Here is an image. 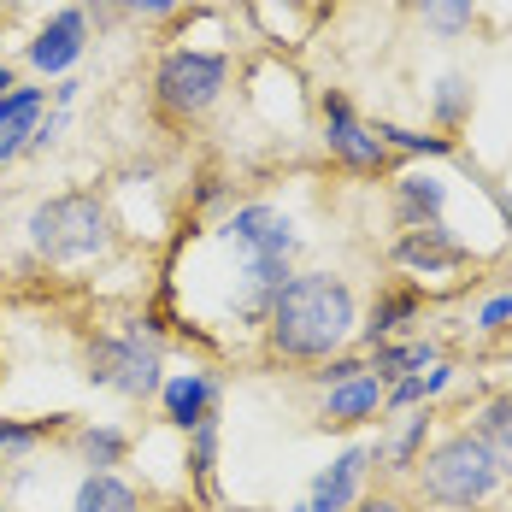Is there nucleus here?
<instances>
[{
	"instance_id": "nucleus-31",
	"label": "nucleus",
	"mask_w": 512,
	"mask_h": 512,
	"mask_svg": "<svg viewBox=\"0 0 512 512\" xmlns=\"http://www.w3.org/2000/svg\"><path fill=\"white\" fill-rule=\"evenodd\" d=\"M0 512H6V501H0Z\"/></svg>"
},
{
	"instance_id": "nucleus-16",
	"label": "nucleus",
	"mask_w": 512,
	"mask_h": 512,
	"mask_svg": "<svg viewBox=\"0 0 512 512\" xmlns=\"http://www.w3.org/2000/svg\"><path fill=\"white\" fill-rule=\"evenodd\" d=\"M477 436H483V448L495 454L501 465V477H512V395H495L489 407L477 412V424H471Z\"/></svg>"
},
{
	"instance_id": "nucleus-25",
	"label": "nucleus",
	"mask_w": 512,
	"mask_h": 512,
	"mask_svg": "<svg viewBox=\"0 0 512 512\" xmlns=\"http://www.w3.org/2000/svg\"><path fill=\"white\" fill-rule=\"evenodd\" d=\"M53 424H59V418H48V424H12V418H0V454H24V448H36Z\"/></svg>"
},
{
	"instance_id": "nucleus-29",
	"label": "nucleus",
	"mask_w": 512,
	"mask_h": 512,
	"mask_svg": "<svg viewBox=\"0 0 512 512\" xmlns=\"http://www.w3.org/2000/svg\"><path fill=\"white\" fill-rule=\"evenodd\" d=\"M12 89H18V77H12V65L0 59V95H12Z\"/></svg>"
},
{
	"instance_id": "nucleus-27",
	"label": "nucleus",
	"mask_w": 512,
	"mask_h": 512,
	"mask_svg": "<svg viewBox=\"0 0 512 512\" xmlns=\"http://www.w3.org/2000/svg\"><path fill=\"white\" fill-rule=\"evenodd\" d=\"M477 324H483V330H507L512 324V295H495L489 307L477 312Z\"/></svg>"
},
{
	"instance_id": "nucleus-28",
	"label": "nucleus",
	"mask_w": 512,
	"mask_h": 512,
	"mask_svg": "<svg viewBox=\"0 0 512 512\" xmlns=\"http://www.w3.org/2000/svg\"><path fill=\"white\" fill-rule=\"evenodd\" d=\"M354 512H407V507H401L395 495H371V501H359Z\"/></svg>"
},
{
	"instance_id": "nucleus-6",
	"label": "nucleus",
	"mask_w": 512,
	"mask_h": 512,
	"mask_svg": "<svg viewBox=\"0 0 512 512\" xmlns=\"http://www.w3.org/2000/svg\"><path fill=\"white\" fill-rule=\"evenodd\" d=\"M165 365H159V348L154 342H142V336H101L95 348H89V383H101V389H118V395H130V401H148L154 395Z\"/></svg>"
},
{
	"instance_id": "nucleus-11",
	"label": "nucleus",
	"mask_w": 512,
	"mask_h": 512,
	"mask_svg": "<svg viewBox=\"0 0 512 512\" xmlns=\"http://www.w3.org/2000/svg\"><path fill=\"white\" fill-rule=\"evenodd\" d=\"M383 395H389V383H383L377 371H359V377L336 383V389L324 395V424H365V418H377Z\"/></svg>"
},
{
	"instance_id": "nucleus-15",
	"label": "nucleus",
	"mask_w": 512,
	"mask_h": 512,
	"mask_svg": "<svg viewBox=\"0 0 512 512\" xmlns=\"http://www.w3.org/2000/svg\"><path fill=\"white\" fill-rule=\"evenodd\" d=\"M71 512H136V489H130L124 477H112V471H89V477L77 483Z\"/></svg>"
},
{
	"instance_id": "nucleus-13",
	"label": "nucleus",
	"mask_w": 512,
	"mask_h": 512,
	"mask_svg": "<svg viewBox=\"0 0 512 512\" xmlns=\"http://www.w3.org/2000/svg\"><path fill=\"white\" fill-rule=\"evenodd\" d=\"M212 401H218V383L201 377V371L165 383V418H171L177 430H201L206 418H212Z\"/></svg>"
},
{
	"instance_id": "nucleus-20",
	"label": "nucleus",
	"mask_w": 512,
	"mask_h": 512,
	"mask_svg": "<svg viewBox=\"0 0 512 512\" xmlns=\"http://www.w3.org/2000/svg\"><path fill=\"white\" fill-rule=\"evenodd\" d=\"M424 442H430V412L407 418V430L383 448V465H389V471H412V465H418V454H424Z\"/></svg>"
},
{
	"instance_id": "nucleus-2",
	"label": "nucleus",
	"mask_w": 512,
	"mask_h": 512,
	"mask_svg": "<svg viewBox=\"0 0 512 512\" xmlns=\"http://www.w3.org/2000/svg\"><path fill=\"white\" fill-rule=\"evenodd\" d=\"M418 489L436 507H483L501 489V465L483 448L477 430H454L418 460Z\"/></svg>"
},
{
	"instance_id": "nucleus-9",
	"label": "nucleus",
	"mask_w": 512,
	"mask_h": 512,
	"mask_svg": "<svg viewBox=\"0 0 512 512\" xmlns=\"http://www.w3.org/2000/svg\"><path fill=\"white\" fill-rule=\"evenodd\" d=\"M371 460H377L371 448H348L342 460L312 483L307 512H354V495H359V483H365V465H371Z\"/></svg>"
},
{
	"instance_id": "nucleus-10",
	"label": "nucleus",
	"mask_w": 512,
	"mask_h": 512,
	"mask_svg": "<svg viewBox=\"0 0 512 512\" xmlns=\"http://www.w3.org/2000/svg\"><path fill=\"white\" fill-rule=\"evenodd\" d=\"M395 259H401L407 271L436 277V271H454V265H465V248L448 236V230H442V224H424V230H407V236H401Z\"/></svg>"
},
{
	"instance_id": "nucleus-26",
	"label": "nucleus",
	"mask_w": 512,
	"mask_h": 512,
	"mask_svg": "<svg viewBox=\"0 0 512 512\" xmlns=\"http://www.w3.org/2000/svg\"><path fill=\"white\" fill-rule=\"evenodd\" d=\"M106 12H136V18H171L177 12V0H95Z\"/></svg>"
},
{
	"instance_id": "nucleus-30",
	"label": "nucleus",
	"mask_w": 512,
	"mask_h": 512,
	"mask_svg": "<svg viewBox=\"0 0 512 512\" xmlns=\"http://www.w3.org/2000/svg\"><path fill=\"white\" fill-rule=\"evenodd\" d=\"M507 224H512V201H507Z\"/></svg>"
},
{
	"instance_id": "nucleus-21",
	"label": "nucleus",
	"mask_w": 512,
	"mask_h": 512,
	"mask_svg": "<svg viewBox=\"0 0 512 512\" xmlns=\"http://www.w3.org/2000/svg\"><path fill=\"white\" fill-rule=\"evenodd\" d=\"M448 377H454L448 365H430V377H424V371H412V377H401V383H389V395H383V401H389V407H412V401H430V395H436V389H442Z\"/></svg>"
},
{
	"instance_id": "nucleus-5",
	"label": "nucleus",
	"mask_w": 512,
	"mask_h": 512,
	"mask_svg": "<svg viewBox=\"0 0 512 512\" xmlns=\"http://www.w3.org/2000/svg\"><path fill=\"white\" fill-rule=\"evenodd\" d=\"M224 77H230V59L224 53H201V48H177L159 59L154 71V95L171 118H201L206 106L224 95Z\"/></svg>"
},
{
	"instance_id": "nucleus-8",
	"label": "nucleus",
	"mask_w": 512,
	"mask_h": 512,
	"mask_svg": "<svg viewBox=\"0 0 512 512\" xmlns=\"http://www.w3.org/2000/svg\"><path fill=\"white\" fill-rule=\"evenodd\" d=\"M324 142H330V154L342 159V165H354V171H377L383 165V142L359 124L354 106L342 101V95H324Z\"/></svg>"
},
{
	"instance_id": "nucleus-18",
	"label": "nucleus",
	"mask_w": 512,
	"mask_h": 512,
	"mask_svg": "<svg viewBox=\"0 0 512 512\" xmlns=\"http://www.w3.org/2000/svg\"><path fill=\"white\" fill-rule=\"evenodd\" d=\"M412 12L436 36H460V30H471V18H477V0H412Z\"/></svg>"
},
{
	"instance_id": "nucleus-19",
	"label": "nucleus",
	"mask_w": 512,
	"mask_h": 512,
	"mask_svg": "<svg viewBox=\"0 0 512 512\" xmlns=\"http://www.w3.org/2000/svg\"><path fill=\"white\" fill-rule=\"evenodd\" d=\"M412 312H418V289H401V295H389V301H377V312H371V324H365V342L371 348H383L401 324H407Z\"/></svg>"
},
{
	"instance_id": "nucleus-32",
	"label": "nucleus",
	"mask_w": 512,
	"mask_h": 512,
	"mask_svg": "<svg viewBox=\"0 0 512 512\" xmlns=\"http://www.w3.org/2000/svg\"><path fill=\"white\" fill-rule=\"evenodd\" d=\"M295 512H307V507H295Z\"/></svg>"
},
{
	"instance_id": "nucleus-12",
	"label": "nucleus",
	"mask_w": 512,
	"mask_h": 512,
	"mask_svg": "<svg viewBox=\"0 0 512 512\" xmlns=\"http://www.w3.org/2000/svg\"><path fill=\"white\" fill-rule=\"evenodd\" d=\"M42 106H48L42 89H12V95H0V165L30 148V136H36V124H42Z\"/></svg>"
},
{
	"instance_id": "nucleus-1",
	"label": "nucleus",
	"mask_w": 512,
	"mask_h": 512,
	"mask_svg": "<svg viewBox=\"0 0 512 512\" xmlns=\"http://www.w3.org/2000/svg\"><path fill=\"white\" fill-rule=\"evenodd\" d=\"M354 336V289L330 271L289 277L271 295V348L283 359H330Z\"/></svg>"
},
{
	"instance_id": "nucleus-22",
	"label": "nucleus",
	"mask_w": 512,
	"mask_h": 512,
	"mask_svg": "<svg viewBox=\"0 0 512 512\" xmlns=\"http://www.w3.org/2000/svg\"><path fill=\"white\" fill-rule=\"evenodd\" d=\"M77 448H83V460L95 465V471H106V465L124 460V436H118V430H83Z\"/></svg>"
},
{
	"instance_id": "nucleus-24",
	"label": "nucleus",
	"mask_w": 512,
	"mask_h": 512,
	"mask_svg": "<svg viewBox=\"0 0 512 512\" xmlns=\"http://www.w3.org/2000/svg\"><path fill=\"white\" fill-rule=\"evenodd\" d=\"M371 136H377V142H395V148H412V154H448V148H454L448 136H412L401 124H377Z\"/></svg>"
},
{
	"instance_id": "nucleus-7",
	"label": "nucleus",
	"mask_w": 512,
	"mask_h": 512,
	"mask_svg": "<svg viewBox=\"0 0 512 512\" xmlns=\"http://www.w3.org/2000/svg\"><path fill=\"white\" fill-rule=\"evenodd\" d=\"M83 48H89V12L65 6V12H53L48 24L36 30V42H30V65L48 71V77H59V71H71V65L83 59Z\"/></svg>"
},
{
	"instance_id": "nucleus-17",
	"label": "nucleus",
	"mask_w": 512,
	"mask_h": 512,
	"mask_svg": "<svg viewBox=\"0 0 512 512\" xmlns=\"http://www.w3.org/2000/svg\"><path fill=\"white\" fill-rule=\"evenodd\" d=\"M424 365H436V348L430 342H407V348H377V359H371V371L383 377V383H401V377H412V371H424Z\"/></svg>"
},
{
	"instance_id": "nucleus-23",
	"label": "nucleus",
	"mask_w": 512,
	"mask_h": 512,
	"mask_svg": "<svg viewBox=\"0 0 512 512\" xmlns=\"http://www.w3.org/2000/svg\"><path fill=\"white\" fill-rule=\"evenodd\" d=\"M465 112H471V83H465V77H442V89H436V118H442V124H460Z\"/></svg>"
},
{
	"instance_id": "nucleus-3",
	"label": "nucleus",
	"mask_w": 512,
	"mask_h": 512,
	"mask_svg": "<svg viewBox=\"0 0 512 512\" xmlns=\"http://www.w3.org/2000/svg\"><path fill=\"white\" fill-rule=\"evenodd\" d=\"M30 248L48 259H95L112 248V218L95 195H53L30 212Z\"/></svg>"
},
{
	"instance_id": "nucleus-4",
	"label": "nucleus",
	"mask_w": 512,
	"mask_h": 512,
	"mask_svg": "<svg viewBox=\"0 0 512 512\" xmlns=\"http://www.w3.org/2000/svg\"><path fill=\"white\" fill-rule=\"evenodd\" d=\"M224 236H230V248L242 254L248 265V283H254V295H277L283 283H289V254H295V224L277 212V206H242L230 224H224Z\"/></svg>"
},
{
	"instance_id": "nucleus-14",
	"label": "nucleus",
	"mask_w": 512,
	"mask_h": 512,
	"mask_svg": "<svg viewBox=\"0 0 512 512\" xmlns=\"http://www.w3.org/2000/svg\"><path fill=\"white\" fill-rule=\"evenodd\" d=\"M395 201H401V218H407L412 230H424V224H442V201H448V189H442L436 177L412 171V177L395 183Z\"/></svg>"
}]
</instances>
